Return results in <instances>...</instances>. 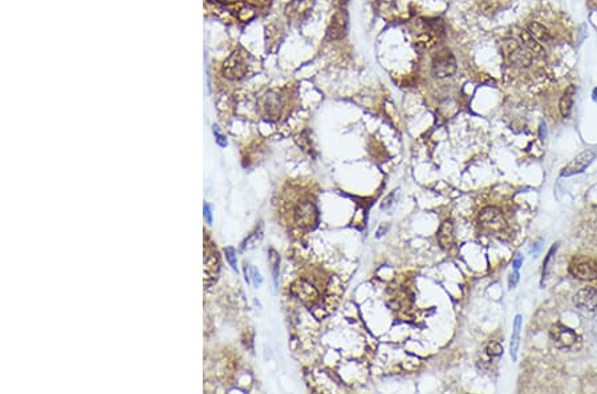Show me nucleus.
<instances>
[{
    "mask_svg": "<svg viewBox=\"0 0 597 394\" xmlns=\"http://www.w3.org/2000/svg\"><path fill=\"white\" fill-rule=\"evenodd\" d=\"M595 158H596L595 150L587 149V150H584V152H582L580 154H578V156L575 157L574 160L571 161L566 168L562 169L560 177H571L575 176V174H579V173H583L591 164H592V161H594Z\"/></svg>",
    "mask_w": 597,
    "mask_h": 394,
    "instance_id": "nucleus-5",
    "label": "nucleus"
},
{
    "mask_svg": "<svg viewBox=\"0 0 597 394\" xmlns=\"http://www.w3.org/2000/svg\"><path fill=\"white\" fill-rule=\"evenodd\" d=\"M550 336L552 341L560 348L572 347L576 343V339H578V336L572 329L566 327V325L559 324V323L551 327Z\"/></svg>",
    "mask_w": 597,
    "mask_h": 394,
    "instance_id": "nucleus-9",
    "label": "nucleus"
},
{
    "mask_svg": "<svg viewBox=\"0 0 597 394\" xmlns=\"http://www.w3.org/2000/svg\"><path fill=\"white\" fill-rule=\"evenodd\" d=\"M295 222L303 230H313L319 223V211L312 202H303L295 208Z\"/></svg>",
    "mask_w": 597,
    "mask_h": 394,
    "instance_id": "nucleus-2",
    "label": "nucleus"
},
{
    "mask_svg": "<svg viewBox=\"0 0 597 394\" xmlns=\"http://www.w3.org/2000/svg\"><path fill=\"white\" fill-rule=\"evenodd\" d=\"M479 223L488 231H500L506 226L502 211L496 207H486L480 211Z\"/></svg>",
    "mask_w": 597,
    "mask_h": 394,
    "instance_id": "nucleus-7",
    "label": "nucleus"
},
{
    "mask_svg": "<svg viewBox=\"0 0 597 394\" xmlns=\"http://www.w3.org/2000/svg\"><path fill=\"white\" fill-rule=\"evenodd\" d=\"M486 351H487L488 355L492 356V357H499L500 355H503V347H502L499 343H495V341L488 344Z\"/></svg>",
    "mask_w": 597,
    "mask_h": 394,
    "instance_id": "nucleus-20",
    "label": "nucleus"
},
{
    "mask_svg": "<svg viewBox=\"0 0 597 394\" xmlns=\"http://www.w3.org/2000/svg\"><path fill=\"white\" fill-rule=\"evenodd\" d=\"M594 100L597 102V88L594 90Z\"/></svg>",
    "mask_w": 597,
    "mask_h": 394,
    "instance_id": "nucleus-29",
    "label": "nucleus"
},
{
    "mask_svg": "<svg viewBox=\"0 0 597 394\" xmlns=\"http://www.w3.org/2000/svg\"><path fill=\"white\" fill-rule=\"evenodd\" d=\"M269 263H271V268H272L273 283H275V287H276L277 281H279V267H280V258H279V255H277V252L275 250H269Z\"/></svg>",
    "mask_w": 597,
    "mask_h": 394,
    "instance_id": "nucleus-18",
    "label": "nucleus"
},
{
    "mask_svg": "<svg viewBox=\"0 0 597 394\" xmlns=\"http://www.w3.org/2000/svg\"><path fill=\"white\" fill-rule=\"evenodd\" d=\"M291 292L303 304L308 305V307H312L313 304H316L319 301V296H320L316 287L311 284L308 280H304V279H299V280L295 281L292 287H291Z\"/></svg>",
    "mask_w": 597,
    "mask_h": 394,
    "instance_id": "nucleus-4",
    "label": "nucleus"
},
{
    "mask_svg": "<svg viewBox=\"0 0 597 394\" xmlns=\"http://www.w3.org/2000/svg\"><path fill=\"white\" fill-rule=\"evenodd\" d=\"M502 51L510 61V64L519 68H528L532 63V56L528 49H523L519 43L514 39L502 40Z\"/></svg>",
    "mask_w": 597,
    "mask_h": 394,
    "instance_id": "nucleus-1",
    "label": "nucleus"
},
{
    "mask_svg": "<svg viewBox=\"0 0 597 394\" xmlns=\"http://www.w3.org/2000/svg\"><path fill=\"white\" fill-rule=\"evenodd\" d=\"M203 211H204V218H206V222L207 223H212V215H211V208H210V204L208 203H206L204 204V208H203Z\"/></svg>",
    "mask_w": 597,
    "mask_h": 394,
    "instance_id": "nucleus-24",
    "label": "nucleus"
},
{
    "mask_svg": "<svg viewBox=\"0 0 597 394\" xmlns=\"http://www.w3.org/2000/svg\"><path fill=\"white\" fill-rule=\"evenodd\" d=\"M574 304L584 311H597V289L586 287L578 291L574 296Z\"/></svg>",
    "mask_w": 597,
    "mask_h": 394,
    "instance_id": "nucleus-10",
    "label": "nucleus"
},
{
    "mask_svg": "<svg viewBox=\"0 0 597 394\" xmlns=\"http://www.w3.org/2000/svg\"><path fill=\"white\" fill-rule=\"evenodd\" d=\"M280 98L277 94L268 93L265 96V112L272 117H276L280 113Z\"/></svg>",
    "mask_w": 597,
    "mask_h": 394,
    "instance_id": "nucleus-17",
    "label": "nucleus"
},
{
    "mask_svg": "<svg viewBox=\"0 0 597 394\" xmlns=\"http://www.w3.org/2000/svg\"><path fill=\"white\" fill-rule=\"evenodd\" d=\"M250 277L252 279V280H254V285L256 287V288H259V287L262 285L263 277L256 267H251L250 268Z\"/></svg>",
    "mask_w": 597,
    "mask_h": 394,
    "instance_id": "nucleus-21",
    "label": "nucleus"
},
{
    "mask_svg": "<svg viewBox=\"0 0 597 394\" xmlns=\"http://www.w3.org/2000/svg\"><path fill=\"white\" fill-rule=\"evenodd\" d=\"M522 324H523V319L520 315H516L514 319V327H512V335H511V344H510V355H511L512 361L515 363L518 359V351H519L520 345V331H522Z\"/></svg>",
    "mask_w": 597,
    "mask_h": 394,
    "instance_id": "nucleus-12",
    "label": "nucleus"
},
{
    "mask_svg": "<svg viewBox=\"0 0 597 394\" xmlns=\"http://www.w3.org/2000/svg\"><path fill=\"white\" fill-rule=\"evenodd\" d=\"M523 264V258L520 256V255H518L515 259H514V262H512V265H514V269L515 271H519L520 265Z\"/></svg>",
    "mask_w": 597,
    "mask_h": 394,
    "instance_id": "nucleus-26",
    "label": "nucleus"
},
{
    "mask_svg": "<svg viewBox=\"0 0 597 394\" xmlns=\"http://www.w3.org/2000/svg\"><path fill=\"white\" fill-rule=\"evenodd\" d=\"M214 133H216V141H218V144L220 145V146H223V148H224V146H226V145H227V141H226V138H224V137L220 136V134H219L218 129H216V126H214Z\"/></svg>",
    "mask_w": 597,
    "mask_h": 394,
    "instance_id": "nucleus-25",
    "label": "nucleus"
},
{
    "mask_svg": "<svg viewBox=\"0 0 597 394\" xmlns=\"http://www.w3.org/2000/svg\"><path fill=\"white\" fill-rule=\"evenodd\" d=\"M336 4H339L340 7L343 8V5H345V4L348 3V0H335Z\"/></svg>",
    "mask_w": 597,
    "mask_h": 394,
    "instance_id": "nucleus-27",
    "label": "nucleus"
},
{
    "mask_svg": "<svg viewBox=\"0 0 597 394\" xmlns=\"http://www.w3.org/2000/svg\"><path fill=\"white\" fill-rule=\"evenodd\" d=\"M527 31L530 32L531 35L534 36L535 39L538 40L539 43H548V41H551V39H552L551 32L548 31L544 25L536 23V21H532V23L528 24Z\"/></svg>",
    "mask_w": 597,
    "mask_h": 394,
    "instance_id": "nucleus-15",
    "label": "nucleus"
},
{
    "mask_svg": "<svg viewBox=\"0 0 597 394\" xmlns=\"http://www.w3.org/2000/svg\"><path fill=\"white\" fill-rule=\"evenodd\" d=\"M437 240L443 250H450L454 244V224L451 220L442 223L437 234Z\"/></svg>",
    "mask_w": 597,
    "mask_h": 394,
    "instance_id": "nucleus-11",
    "label": "nucleus"
},
{
    "mask_svg": "<svg viewBox=\"0 0 597 394\" xmlns=\"http://www.w3.org/2000/svg\"><path fill=\"white\" fill-rule=\"evenodd\" d=\"M520 37H522L523 45L527 48L528 51L532 52V53H536V55H543V53H544V49H543L542 44L539 43L538 40L535 39L534 36L531 35L530 32L522 31V33H520Z\"/></svg>",
    "mask_w": 597,
    "mask_h": 394,
    "instance_id": "nucleus-16",
    "label": "nucleus"
},
{
    "mask_svg": "<svg viewBox=\"0 0 597 394\" xmlns=\"http://www.w3.org/2000/svg\"><path fill=\"white\" fill-rule=\"evenodd\" d=\"M575 93H576V88H575L574 85H570L566 89L564 94H563V97L560 98L559 110H560L563 117H568L571 114V110H572V106H574Z\"/></svg>",
    "mask_w": 597,
    "mask_h": 394,
    "instance_id": "nucleus-14",
    "label": "nucleus"
},
{
    "mask_svg": "<svg viewBox=\"0 0 597 394\" xmlns=\"http://www.w3.org/2000/svg\"><path fill=\"white\" fill-rule=\"evenodd\" d=\"M540 134H542V137H546V124H542V126H540Z\"/></svg>",
    "mask_w": 597,
    "mask_h": 394,
    "instance_id": "nucleus-28",
    "label": "nucleus"
},
{
    "mask_svg": "<svg viewBox=\"0 0 597 394\" xmlns=\"http://www.w3.org/2000/svg\"><path fill=\"white\" fill-rule=\"evenodd\" d=\"M312 5L313 0H293L292 4L288 7V11L291 16H296L297 19H303L312 9Z\"/></svg>",
    "mask_w": 597,
    "mask_h": 394,
    "instance_id": "nucleus-13",
    "label": "nucleus"
},
{
    "mask_svg": "<svg viewBox=\"0 0 597 394\" xmlns=\"http://www.w3.org/2000/svg\"><path fill=\"white\" fill-rule=\"evenodd\" d=\"M518 281H519V271H515L514 273H511V276L508 279V287H510V288H515Z\"/></svg>",
    "mask_w": 597,
    "mask_h": 394,
    "instance_id": "nucleus-23",
    "label": "nucleus"
},
{
    "mask_svg": "<svg viewBox=\"0 0 597 394\" xmlns=\"http://www.w3.org/2000/svg\"><path fill=\"white\" fill-rule=\"evenodd\" d=\"M556 248H558V246L555 244V246L551 247L550 252H548V255H547L546 260H544V263H543V280H544V277L547 276V272H548V267H550V262H551V258H552V255H554V251H556Z\"/></svg>",
    "mask_w": 597,
    "mask_h": 394,
    "instance_id": "nucleus-22",
    "label": "nucleus"
},
{
    "mask_svg": "<svg viewBox=\"0 0 597 394\" xmlns=\"http://www.w3.org/2000/svg\"><path fill=\"white\" fill-rule=\"evenodd\" d=\"M570 273L579 280L591 281L597 279V264L590 259H582L571 263Z\"/></svg>",
    "mask_w": 597,
    "mask_h": 394,
    "instance_id": "nucleus-8",
    "label": "nucleus"
},
{
    "mask_svg": "<svg viewBox=\"0 0 597 394\" xmlns=\"http://www.w3.org/2000/svg\"><path fill=\"white\" fill-rule=\"evenodd\" d=\"M348 31V13L344 8H339L332 16L331 23L327 29V39L336 41L345 37Z\"/></svg>",
    "mask_w": 597,
    "mask_h": 394,
    "instance_id": "nucleus-6",
    "label": "nucleus"
},
{
    "mask_svg": "<svg viewBox=\"0 0 597 394\" xmlns=\"http://www.w3.org/2000/svg\"><path fill=\"white\" fill-rule=\"evenodd\" d=\"M224 254H226L227 262L231 265V268L234 269V271H236V273H238V262H236V255H235L234 248H232V247H227L226 250H224Z\"/></svg>",
    "mask_w": 597,
    "mask_h": 394,
    "instance_id": "nucleus-19",
    "label": "nucleus"
},
{
    "mask_svg": "<svg viewBox=\"0 0 597 394\" xmlns=\"http://www.w3.org/2000/svg\"><path fill=\"white\" fill-rule=\"evenodd\" d=\"M457 70V61L455 57L449 49L438 52L433 60V73L439 78H445L453 76Z\"/></svg>",
    "mask_w": 597,
    "mask_h": 394,
    "instance_id": "nucleus-3",
    "label": "nucleus"
}]
</instances>
